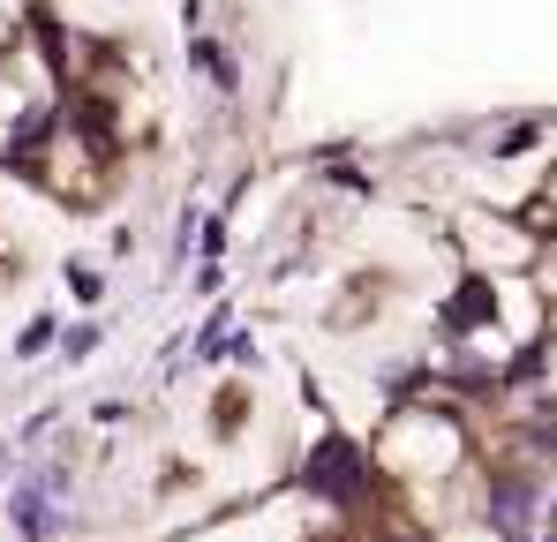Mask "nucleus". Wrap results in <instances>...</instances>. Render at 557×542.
Returning a JSON list of instances; mask_svg holds the SVG:
<instances>
[{"label":"nucleus","mask_w":557,"mask_h":542,"mask_svg":"<svg viewBox=\"0 0 557 542\" xmlns=\"http://www.w3.org/2000/svg\"><path fill=\"white\" fill-rule=\"evenodd\" d=\"M309 482H317L324 497H347V505H355V497L370 490V467H362V452L347 445V438H324L317 459H309Z\"/></svg>","instance_id":"obj_1"},{"label":"nucleus","mask_w":557,"mask_h":542,"mask_svg":"<svg viewBox=\"0 0 557 542\" xmlns=\"http://www.w3.org/2000/svg\"><path fill=\"white\" fill-rule=\"evenodd\" d=\"M15 528H23V542H53V497H46V482H23L15 490Z\"/></svg>","instance_id":"obj_2"},{"label":"nucleus","mask_w":557,"mask_h":542,"mask_svg":"<svg viewBox=\"0 0 557 542\" xmlns=\"http://www.w3.org/2000/svg\"><path fill=\"white\" fill-rule=\"evenodd\" d=\"M46 340H53V324H46V317H38V324H30V332H23V340H15V355H38V347H46Z\"/></svg>","instance_id":"obj_3"}]
</instances>
